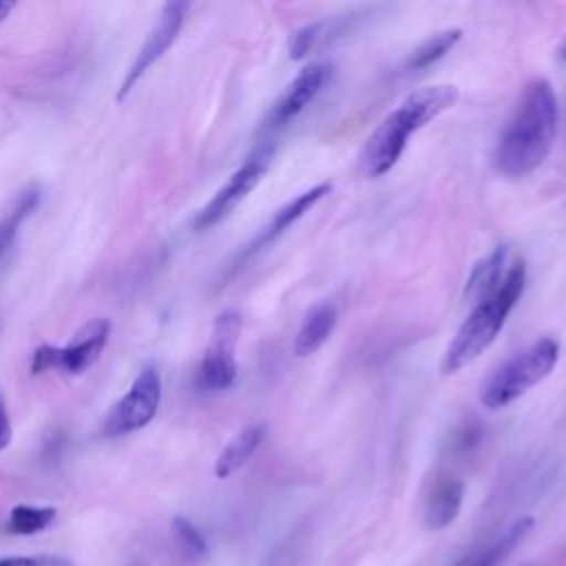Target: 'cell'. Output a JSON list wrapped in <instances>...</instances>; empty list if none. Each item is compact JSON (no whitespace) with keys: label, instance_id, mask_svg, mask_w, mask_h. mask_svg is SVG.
Here are the masks:
<instances>
[{"label":"cell","instance_id":"obj_10","mask_svg":"<svg viewBox=\"0 0 566 566\" xmlns=\"http://www.w3.org/2000/svg\"><path fill=\"white\" fill-rule=\"evenodd\" d=\"M329 71H332V66L327 62H314V64H307L305 69H301L298 75L287 84V88L281 93V97L270 108V113L263 122V130L274 133V130L283 128L285 124H290L296 115H301L314 102V97L321 93L325 82L329 80Z\"/></svg>","mask_w":566,"mask_h":566},{"label":"cell","instance_id":"obj_16","mask_svg":"<svg viewBox=\"0 0 566 566\" xmlns=\"http://www.w3.org/2000/svg\"><path fill=\"white\" fill-rule=\"evenodd\" d=\"M533 526V517H520L515 520L506 533H502L500 537H495L486 548L478 551L475 555L467 557L462 562V566H500L515 548L517 544L526 537V533L531 531Z\"/></svg>","mask_w":566,"mask_h":566},{"label":"cell","instance_id":"obj_19","mask_svg":"<svg viewBox=\"0 0 566 566\" xmlns=\"http://www.w3.org/2000/svg\"><path fill=\"white\" fill-rule=\"evenodd\" d=\"M57 511L53 506H31L18 504L9 511L7 531L13 535H33L53 524Z\"/></svg>","mask_w":566,"mask_h":566},{"label":"cell","instance_id":"obj_2","mask_svg":"<svg viewBox=\"0 0 566 566\" xmlns=\"http://www.w3.org/2000/svg\"><path fill=\"white\" fill-rule=\"evenodd\" d=\"M453 84H433L411 91L367 137L360 168L369 179L387 175L402 157L409 137L458 102Z\"/></svg>","mask_w":566,"mask_h":566},{"label":"cell","instance_id":"obj_11","mask_svg":"<svg viewBox=\"0 0 566 566\" xmlns=\"http://www.w3.org/2000/svg\"><path fill=\"white\" fill-rule=\"evenodd\" d=\"M332 192V184L329 181H323V184H316L314 188L301 192L298 197H294L292 201H287L285 206H281L274 217L268 221V226L259 232V237L248 245V250L243 252V259L259 252L261 248H265L268 243H272L279 234H283L292 223H296L305 212H310L323 197H327Z\"/></svg>","mask_w":566,"mask_h":566},{"label":"cell","instance_id":"obj_17","mask_svg":"<svg viewBox=\"0 0 566 566\" xmlns=\"http://www.w3.org/2000/svg\"><path fill=\"white\" fill-rule=\"evenodd\" d=\"M38 203H40V190L38 188H29L2 214V219H0V261L11 250L18 232H20V226L38 208Z\"/></svg>","mask_w":566,"mask_h":566},{"label":"cell","instance_id":"obj_24","mask_svg":"<svg viewBox=\"0 0 566 566\" xmlns=\"http://www.w3.org/2000/svg\"><path fill=\"white\" fill-rule=\"evenodd\" d=\"M15 9V2L13 0H0V22Z\"/></svg>","mask_w":566,"mask_h":566},{"label":"cell","instance_id":"obj_18","mask_svg":"<svg viewBox=\"0 0 566 566\" xmlns=\"http://www.w3.org/2000/svg\"><path fill=\"white\" fill-rule=\"evenodd\" d=\"M460 38H462L460 29H447V31H440V33L427 38L422 44H418L409 53V57L405 62V69L407 71H422V69L436 64L460 42Z\"/></svg>","mask_w":566,"mask_h":566},{"label":"cell","instance_id":"obj_12","mask_svg":"<svg viewBox=\"0 0 566 566\" xmlns=\"http://www.w3.org/2000/svg\"><path fill=\"white\" fill-rule=\"evenodd\" d=\"M338 321L336 305L332 301L316 303L303 318L296 336H294V354L298 358H307L323 347V343L332 336Z\"/></svg>","mask_w":566,"mask_h":566},{"label":"cell","instance_id":"obj_20","mask_svg":"<svg viewBox=\"0 0 566 566\" xmlns=\"http://www.w3.org/2000/svg\"><path fill=\"white\" fill-rule=\"evenodd\" d=\"M172 537H175V544H177L179 553L186 559L195 562V559H201L208 553V544H206L203 535L199 533V528L181 515H177L172 520Z\"/></svg>","mask_w":566,"mask_h":566},{"label":"cell","instance_id":"obj_23","mask_svg":"<svg viewBox=\"0 0 566 566\" xmlns=\"http://www.w3.org/2000/svg\"><path fill=\"white\" fill-rule=\"evenodd\" d=\"M11 436H13V431H11L9 413H7V409H4V402H2V398H0V451H4V449L9 447V442H11Z\"/></svg>","mask_w":566,"mask_h":566},{"label":"cell","instance_id":"obj_21","mask_svg":"<svg viewBox=\"0 0 566 566\" xmlns=\"http://www.w3.org/2000/svg\"><path fill=\"white\" fill-rule=\"evenodd\" d=\"M318 38H321V22L305 24V27H301L298 31H294V33L290 35V44H287L290 57H292V60L305 57V55L314 49V44H316Z\"/></svg>","mask_w":566,"mask_h":566},{"label":"cell","instance_id":"obj_22","mask_svg":"<svg viewBox=\"0 0 566 566\" xmlns=\"http://www.w3.org/2000/svg\"><path fill=\"white\" fill-rule=\"evenodd\" d=\"M0 566H75L64 555H33V557H0Z\"/></svg>","mask_w":566,"mask_h":566},{"label":"cell","instance_id":"obj_25","mask_svg":"<svg viewBox=\"0 0 566 566\" xmlns=\"http://www.w3.org/2000/svg\"><path fill=\"white\" fill-rule=\"evenodd\" d=\"M559 57H562V60H564V62H566V44H564V46H562V49H559Z\"/></svg>","mask_w":566,"mask_h":566},{"label":"cell","instance_id":"obj_13","mask_svg":"<svg viewBox=\"0 0 566 566\" xmlns=\"http://www.w3.org/2000/svg\"><path fill=\"white\" fill-rule=\"evenodd\" d=\"M504 263H506V248L497 245L493 248L484 259H480L464 285V298L473 305L482 303L484 298L493 296L504 279Z\"/></svg>","mask_w":566,"mask_h":566},{"label":"cell","instance_id":"obj_1","mask_svg":"<svg viewBox=\"0 0 566 566\" xmlns=\"http://www.w3.org/2000/svg\"><path fill=\"white\" fill-rule=\"evenodd\" d=\"M557 133V99L548 80L535 77L522 95L495 144L493 166L509 179L531 175L548 157Z\"/></svg>","mask_w":566,"mask_h":566},{"label":"cell","instance_id":"obj_5","mask_svg":"<svg viewBox=\"0 0 566 566\" xmlns=\"http://www.w3.org/2000/svg\"><path fill=\"white\" fill-rule=\"evenodd\" d=\"M111 334L106 318L86 323L69 345H40L31 356V374H44L49 369H62L64 374H82L102 356Z\"/></svg>","mask_w":566,"mask_h":566},{"label":"cell","instance_id":"obj_4","mask_svg":"<svg viewBox=\"0 0 566 566\" xmlns=\"http://www.w3.org/2000/svg\"><path fill=\"white\" fill-rule=\"evenodd\" d=\"M559 360V343L553 336H544L526 349L502 363L480 387L482 407L495 411L509 407L531 387L542 382Z\"/></svg>","mask_w":566,"mask_h":566},{"label":"cell","instance_id":"obj_15","mask_svg":"<svg viewBox=\"0 0 566 566\" xmlns=\"http://www.w3.org/2000/svg\"><path fill=\"white\" fill-rule=\"evenodd\" d=\"M263 433H265L263 424L243 427L219 453V458L214 462V475L223 480V478H230L234 471H239L252 458V453L259 449Z\"/></svg>","mask_w":566,"mask_h":566},{"label":"cell","instance_id":"obj_6","mask_svg":"<svg viewBox=\"0 0 566 566\" xmlns=\"http://www.w3.org/2000/svg\"><path fill=\"white\" fill-rule=\"evenodd\" d=\"M161 402V378L155 367H144L133 380L130 389L111 407L102 422V433L106 438L126 436L146 427Z\"/></svg>","mask_w":566,"mask_h":566},{"label":"cell","instance_id":"obj_8","mask_svg":"<svg viewBox=\"0 0 566 566\" xmlns=\"http://www.w3.org/2000/svg\"><path fill=\"white\" fill-rule=\"evenodd\" d=\"M272 161V146L263 144L259 146L232 175L230 179L212 195V199L197 212L192 228L195 230H208L214 223L223 221L261 181L268 166Z\"/></svg>","mask_w":566,"mask_h":566},{"label":"cell","instance_id":"obj_14","mask_svg":"<svg viewBox=\"0 0 566 566\" xmlns=\"http://www.w3.org/2000/svg\"><path fill=\"white\" fill-rule=\"evenodd\" d=\"M464 500V484L458 478H444L440 480L429 500H427V511H424V522L429 528L440 531L447 528L460 513Z\"/></svg>","mask_w":566,"mask_h":566},{"label":"cell","instance_id":"obj_9","mask_svg":"<svg viewBox=\"0 0 566 566\" xmlns=\"http://www.w3.org/2000/svg\"><path fill=\"white\" fill-rule=\"evenodd\" d=\"M190 4L188 2H181V0H172V2H166L155 27L150 29V33L146 35L144 44L139 46L130 69L126 71L119 88H117V95L115 99L117 102H124L133 86L146 75V71L164 57V53L175 44V40L179 38L181 33V27H184V20H186V13H188Z\"/></svg>","mask_w":566,"mask_h":566},{"label":"cell","instance_id":"obj_3","mask_svg":"<svg viewBox=\"0 0 566 566\" xmlns=\"http://www.w3.org/2000/svg\"><path fill=\"white\" fill-rule=\"evenodd\" d=\"M524 285H526V265H524V261H515L506 270L495 294L484 298L482 303L473 305L469 316L458 327L455 336L451 338V343L444 349V356L440 363L442 374L449 376V374L460 371L462 367L473 363L486 347H491V343L497 338L506 316L511 314L517 298L522 296Z\"/></svg>","mask_w":566,"mask_h":566},{"label":"cell","instance_id":"obj_7","mask_svg":"<svg viewBox=\"0 0 566 566\" xmlns=\"http://www.w3.org/2000/svg\"><path fill=\"white\" fill-rule=\"evenodd\" d=\"M241 334V314L237 310H226L214 318L210 345L201 358L197 382L206 391L228 389L237 378L234 347Z\"/></svg>","mask_w":566,"mask_h":566}]
</instances>
